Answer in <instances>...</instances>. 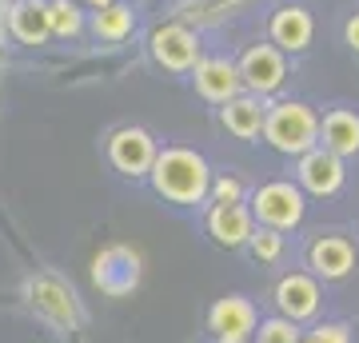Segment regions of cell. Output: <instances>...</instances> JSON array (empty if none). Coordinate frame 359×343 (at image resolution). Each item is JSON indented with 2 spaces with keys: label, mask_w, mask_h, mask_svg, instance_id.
<instances>
[{
  "label": "cell",
  "mask_w": 359,
  "mask_h": 343,
  "mask_svg": "<svg viewBox=\"0 0 359 343\" xmlns=\"http://www.w3.org/2000/svg\"><path fill=\"white\" fill-rule=\"evenodd\" d=\"M148 180H152L156 196H164L168 203H200L208 200L212 172H208V160L192 148H164L156 152Z\"/></svg>",
  "instance_id": "1"
},
{
  "label": "cell",
  "mask_w": 359,
  "mask_h": 343,
  "mask_svg": "<svg viewBox=\"0 0 359 343\" xmlns=\"http://www.w3.org/2000/svg\"><path fill=\"white\" fill-rule=\"evenodd\" d=\"M264 140L283 156H304L320 144V116L311 112L308 104L283 100L271 104V112H264Z\"/></svg>",
  "instance_id": "2"
},
{
  "label": "cell",
  "mask_w": 359,
  "mask_h": 343,
  "mask_svg": "<svg viewBox=\"0 0 359 343\" xmlns=\"http://www.w3.org/2000/svg\"><path fill=\"white\" fill-rule=\"evenodd\" d=\"M304 212H308L304 191L295 184H287V180H271V184L256 188V196H252V220H259L264 228L292 231L304 224Z\"/></svg>",
  "instance_id": "3"
},
{
  "label": "cell",
  "mask_w": 359,
  "mask_h": 343,
  "mask_svg": "<svg viewBox=\"0 0 359 343\" xmlns=\"http://www.w3.org/2000/svg\"><path fill=\"white\" fill-rule=\"evenodd\" d=\"M236 72H240V84L252 96H271L287 80V60H283V52L276 44H256V48L244 52V60L236 64Z\"/></svg>",
  "instance_id": "4"
},
{
  "label": "cell",
  "mask_w": 359,
  "mask_h": 343,
  "mask_svg": "<svg viewBox=\"0 0 359 343\" xmlns=\"http://www.w3.org/2000/svg\"><path fill=\"white\" fill-rule=\"evenodd\" d=\"M92 283L100 288L104 295H128L136 283H140V255L124 248V243H116V248H104L96 255V264H92Z\"/></svg>",
  "instance_id": "5"
},
{
  "label": "cell",
  "mask_w": 359,
  "mask_h": 343,
  "mask_svg": "<svg viewBox=\"0 0 359 343\" xmlns=\"http://www.w3.org/2000/svg\"><path fill=\"white\" fill-rule=\"evenodd\" d=\"M295 176H299V184L295 188L299 191H311V196H320V200H327V196H335V191L344 188V160L335 152H327V148H311V152L299 156V168H295Z\"/></svg>",
  "instance_id": "6"
},
{
  "label": "cell",
  "mask_w": 359,
  "mask_h": 343,
  "mask_svg": "<svg viewBox=\"0 0 359 343\" xmlns=\"http://www.w3.org/2000/svg\"><path fill=\"white\" fill-rule=\"evenodd\" d=\"M156 140L144 132V128H120L112 140H108V160H112L116 172H124V176H148V168L156 160Z\"/></svg>",
  "instance_id": "7"
},
{
  "label": "cell",
  "mask_w": 359,
  "mask_h": 343,
  "mask_svg": "<svg viewBox=\"0 0 359 343\" xmlns=\"http://www.w3.org/2000/svg\"><path fill=\"white\" fill-rule=\"evenodd\" d=\"M152 56L168 72H192L200 60V40L192 28L184 25H164L152 32Z\"/></svg>",
  "instance_id": "8"
},
{
  "label": "cell",
  "mask_w": 359,
  "mask_h": 343,
  "mask_svg": "<svg viewBox=\"0 0 359 343\" xmlns=\"http://www.w3.org/2000/svg\"><path fill=\"white\" fill-rule=\"evenodd\" d=\"M320 283L304 276V271H292V276H283L276 283V307H280L283 319H292V323H304V319H316L320 316Z\"/></svg>",
  "instance_id": "9"
},
{
  "label": "cell",
  "mask_w": 359,
  "mask_h": 343,
  "mask_svg": "<svg viewBox=\"0 0 359 343\" xmlns=\"http://www.w3.org/2000/svg\"><path fill=\"white\" fill-rule=\"evenodd\" d=\"M259 316L256 307H252V300H244V295H228V300H219L212 311H208V328L216 331L219 343H244L252 331H256Z\"/></svg>",
  "instance_id": "10"
},
{
  "label": "cell",
  "mask_w": 359,
  "mask_h": 343,
  "mask_svg": "<svg viewBox=\"0 0 359 343\" xmlns=\"http://www.w3.org/2000/svg\"><path fill=\"white\" fill-rule=\"evenodd\" d=\"M208 231H212V240L219 248L236 252V248H248L252 231H256V220H252V212L244 203H216L208 212Z\"/></svg>",
  "instance_id": "11"
},
{
  "label": "cell",
  "mask_w": 359,
  "mask_h": 343,
  "mask_svg": "<svg viewBox=\"0 0 359 343\" xmlns=\"http://www.w3.org/2000/svg\"><path fill=\"white\" fill-rule=\"evenodd\" d=\"M196 88L200 96L212 104H224L231 96H240L244 84H240V72H236V64L224 60V56H208V60H196Z\"/></svg>",
  "instance_id": "12"
},
{
  "label": "cell",
  "mask_w": 359,
  "mask_h": 343,
  "mask_svg": "<svg viewBox=\"0 0 359 343\" xmlns=\"http://www.w3.org/2000/svg\"><path fill=\"white\" fill-rule=\"evenodd\" d=\"M308 264L320 280H344L347 271L355 267V248H351V240H344V236H323V240L311 243Z\"/></svg>",
  "instance_id": "13"
},
{
  "label": "cell",
  "mask_w": 359,
  "mask_h": 343,
  "mask_svg": "<svg viewBox=\"0 0 359 343\" xmlns=\"http://www.w3.org/2000/svg\"><path fill=\"white\" fill-rule=\"evenodd\" d=\"M311 36H316V25L299 4H283V8L271 13V40H276L280 52H304L311 44Z\"/></svg>",
  "instance_id": "14"
},
{
  "label": "cell",
  "mask_w": 359,
  "mask_h": 343,
  "mask_svg": "<svg viewBox=\"0 0 359 343\" xmlns=\"http://www.w3.org/2000/svg\"><path fill=\"white\" fill-rule=\"evenodd\" d=\"M320 148L335 152L339 160L359 152V112L351 108H332L320 120Z\"/></svg>",
  "instance_id": "15"
},
{
  "label": "cell",
  "mask_w": 359,
  "mask_h": 343,
  "mask_svg": "<svg viewBox=\"0 0 359 343\" xmlns=\"http://www.w3.org/2000/svg\"><path fill=\"white\" fill-rule=\"evenodd\" d=\"M264 104H259V96H252V92H240V96H231V100H224V108H219V124L228 128L236 140H256L259 128H264Z\"/></svg>",
  "instance_id": "16"
},
{
  "label": "cell",
  "mask_w": 359,
  "mask_h": 343,
  "mask_svg": "<svg viewBox=\"0 0 359 343\" xmlns=\"http://www.w3.org/2000/svg\"><path fill=\"white\" fill-rule=\"evenodd\" d=\"M8 32L20 44H44L52 36L48 28V4L44 0H16L8 13Z\"/></svg>",
  "instance_id": "17"
},
{
  "label": "cell",
  "mask_w": 359,
  "mask_h": 343,
  "mask_svg": "<svg viewBox=\"0 0 359 343\" xmlns=\"http://www.w3.org/2000/svg\"><path fill=\"white\" fill-rule=\"evenodd\" d=\"M28 295H32V304L44 311V316H52L56 323H72L76 319V295L68 292L60 280H36V283H28Z\"/></svg>",
  "instance_id": "18"
},
{
  "label": "cell",
  "mask_w": 359,
  "mask_h": 343,
  "mask_svg": "<svg viewBox=\"0 0 359 343\" xmlns=\"http://www.w3.org/2000/svg\"><path fill=\"white\" fill-rule=\"evenodd\" d=\"M132 28H136V16H132V8H128V4H120V0L96 8V16H92V32H96L100 40H108V44L128 40Z\"/></svg>",
  "instance_id": "19"
},
{
  "label": "cell",
  "mask_w": 359,
  "mask_h": 343,
  "mask_svg": "<svg viewBox=\"0 0 359 343\" xmlns=\"http://www.w3.org/2000/svg\"><path fill=\"white\" fill-rule=\"evenodd\" d=\"M48 28H52V36H60V40L80 36V32H84V13H80L76 0H52L48 4Z\"/></svg>",
  "instance_id": "20"
},
{
  "label": "cell",
  "mask_w": 359,
  "mask_h": 343,
  "mask_svg": "<svg viewBox=\"0 0 359 343\" xmlns=\"http://www.w3.org/2000/svg\"><path fill=\"white\" fill-rule=\"evenodd\" d=\"M248 252L256 255L259 264H276V260L283 255V236H280L276 228H259V231H252Z\"/></svg>",
  "instance_id": "21"
},
{
  "label": "cell",
  "mask_w": 359,
  "mask_h": 343,
  "mask_svg": "<svg viewBox=\"0 0 359 343\" xmlns=\"http://www.w3.org/2000/svg\"><path fill=\"white\" fill-rule=\"evenodd\" d=\"M256 335V343H299V323H292V319H264L259 323V331H252Z\"/></svg>",
  "instance_id": "22"
},
{
  "label": "cell",
  "mask_w": 359,
  "mask_h": 343,
  "mask_svg": "<svg viewBox=\"0 0 359 343\" xmlns=\"http://www.w3.org/2000/svg\"><path fill=\"white\" fill-rule=\"evenodd\" d=\"M208 196L212 203H244V184L236 176H216L208 184Z\"/></svg>",
  "instance_id": "23"
},
{
  "label": "cell",
  "mask_w": 359,
  "mask_h": 343,
  "mask_svg": "<svg viewBox=\"0 0 359 343\" xmlns=\"http://www.w3.org/2000/svg\"><path fill=\"white\" fill-rule=\"evenodd\" d=\"M299 343H351V331L344 323H323L311 335H299Z\"/></svg>",
  "instance_id": "24"
},
{
  "label": "cell",
  "mask_w": 359,
  "mask_h": 343,
  "mask_svg": "<svg viewBox=\"0 0 359 343\" xmlns=\"http://www.w3.org/2000/svg\"><path fill=\"white\" fill-rule=\"evenodd\" d=\"M344 36H347V44H351V48L359 52V13L351 16V20H347V28H344Z\"/></svg>",
  "instance_id": "25"
},
{
  "label": "cell",
  "mask_w": 359,
  "mask_h": 343,
  "mask_svg": "<svg viewBox=\"0 0 359 343\" xmlns=\"http://www.w3.org/2000/svg\"><path fill=\"white\" fill-rule=\"evenodd\" d=\"M88 8H104V4H112V0H84Z\"/></svg>",
  "instance_id": "26"
},
{
  "label": "cell",
  "mask_w": 359,
  "mask_h": 343,
  "mask_svg": "<svg viewBox=\"0 0 359 343\" xmlns=\"http://www.w3.org/2000/svg\"><path fill=\"white\" fill-rule=\"evenodd\" d=\"M216 343H219V339H216Z\"/></svg>",
  "instance_id": "27"
}]
</instances>
